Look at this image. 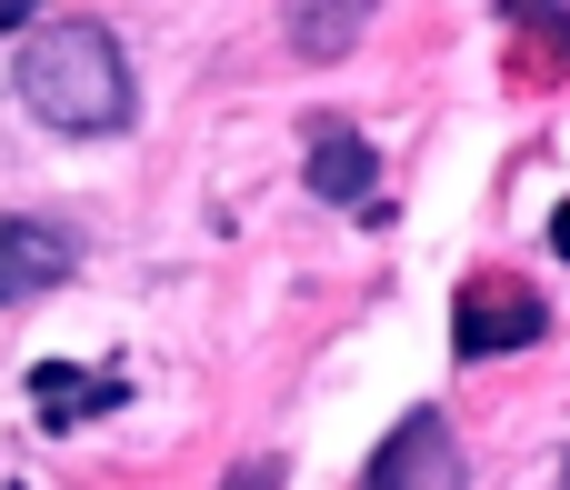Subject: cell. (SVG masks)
I'll return each instance as SVG.
<instances>
[{
  "instance_id": "obj_1",
  "label": "cell",
  "mask_w": 570,
  "mask_h": 490,
  "mask_svg": "<svg viewBox=\"0 0 570 490\" xmlns=\"http://www.w3.org/2000/svg\"><path fill=\"white\" fill-rule=\"evenodd\" d=\"M20 100H30V120H50L70 140H100L130 120V60L100 20H40L20 50Z\"/></svg>"
},
{
  "instance_id": "obj_2",
  "label": "cell",
  "mask_w": 570,
  "mask_h": 490,
  "mask_svg": "<svg viewBox=\"0 0 570 490\" xmlns=\"http://www.w3.org/2000/svg\"><path fill=\"white\" fill-rule=\"evenodd\" d=\"M541 331H551L541 291H521V281H501V271H481V281L461 291V311H451V341H461V361H501V351H531Z\"/></svg>"
},
{
  "instance_id": "obj_3",
  "label": "cell",
  "mask_w": 570,
  "mask_h": 490,
  "mask_svg": "<svg viewBox=\"0 0 570 490\" xmlns=\"http://www.w3.org/2000/svg\"><path fill=\"white\" fill-rule=\"evenodd\" d=\"M60 281H70V241L50 220H10L0 210V301H40Z\"/></svg>"
},
{
  "instance_id": "obj_4",
  "label": "cell",
  "mask_w": 570,
  "mask_h": 490,
  "mask_svg": "<svg viewBox=\"0 0 570 490\" xmlns=\"http://www.w3.org/2000/svg\"><path fill=\"white\" fill-rule=\"evenodd\" d=\"M130 391H120V371H70V361H40L30 371V411L50 421V431H80V421H100V411H120Z\"/></svg>"
},
{
  "instance_id": "obj_5",
  "label": "cell",
  "mask_w": 570,
  "mask_h": 490,
  "mask_svg": "<svg viewBox=\"0 0 570 490\" xmlns=\"http://www.w3.org/2000/svg\"><path fill=\"white\" fill-rule=\"evenodd\" d=\"M421 471H441V421H431V411H411V421L371 451L361 490H421Z\"/></svg>"
},
{
  "instance_id": "obj_6",
  "label": "cell",
  "mask_w": 570,
  "mask_h": 490,
  "mask_svg": "<svg viewBox=\"0 0 570 490\" xmlns=\"http://www.w3.org/2000/svg\"><path fill=\"white\" fill-rule=\"evenodd\" d=\"M321 200H371V180H381V160H371V140L361 130H321L311 140V170H301Z\"/></svg>"
},
{
  "instance_id": "obj_7",
  "label": "cell",
  "mask_w": 570,
  "mask_h": 490,
  "mask_svg": "<svg viewBox=\"0 0 570 490\" xmlns=\"http://www.w3.org/2000/svg\"><path fill=\"white\" fill-rule=\"evenodd\" d=\"M361 20H371L361 0H301V10H291V50H301V60H341V50L361 40Z\"/></svg>"
},
{
  "instance_id": "obj_8",
  "label": "cell",
  "mask_w": 570,
  "mask_h": 490,
  "mask_svg": "<svg viewBox=\"0 0 570 490\" xmlns=\"http://www.w3.org/2000/svg\"><path fill=\"white\" fill-rule=\"evenodd\" d=\"M220 490H281V461H240V471H230Z\"/></svg>"
},
{
  "instance_id": "obj_9",
  "label": "cell",
  "mask_w": 570,
  "mask_h": 490,
  "mask_svg": "<svg viewBox=\"0 0 570 490\" xmlns=\"http://www.w3.org/2000/svg\"><path fill=\"white\" fill-rule=\"evenodd\" d=\"M551 251H561V261H570V200H561V210H551Z\"/></svg>"
},
{
  "instance_id": "obj_10",
  "label": "cell",
  "mask_w": 570,
  "mask_h": 490,
  "mask_svg": "<svg viewBox=\"0 0 570 490\" xmlns=\"http://www.w3.org/2000/svg\"><path fill=\"white\" fill-rule=\"evenodd\" d=\"M0 30H30V10H20V0H0Z\"/></svg>"
}]
</instances>
